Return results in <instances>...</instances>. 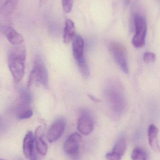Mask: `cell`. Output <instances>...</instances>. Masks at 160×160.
I'll use <instances>...</instances> for the list:
<instances>
[{"label": "cell", "instance_id": "cell-14", "mask_svg": "<svg viewBox=\"0 0 160 160\" xmlns=\"http://www.w3.org/2000/svg\"><path fill=\"white\" fill-rule=\"evenodd\" d=\"M5 34L8 41L14 46L21 45L24 41L23 36L11 27H7Z\"/></svg>", "mask_w": 160, "mask_h": 160}, {"label": "cell", "instance_id": "cell-4", "mask_svg": "<svg viewBox=\"0 0 160 160\" xmlns=\"http://www.w3.org/2000/svg\"><path fill=\"white\" fill-rule=\"evenodd\" d=\"M110 51L121 70L128 74L129 72L126 51L125 47L118 42H111L109 45Z\"/></svg>", "mask_w": 160, "mask_h": 160}, {"label": "cell", "instance_id": "cell-25", "mask_svg": "<svg viewBox=\"0 0 160 160\" xmlns=\"http://www.w3.org/2000/svg\"><path fill=\"white\" fill-rule=\"evenodd\" d=\"M131 0H123L124 4L126 6H128L129 5L130 3Z\"/></svg>", "mask_w": 160, "mask_h": 160}, {"label": "cell", "instance_id": "cell-10", "mask_svg": "<svg viewBox=\"0 0 160 160\" xmlns=\"http://www.w3.org/2000/svg\"><path fill=\"white\" fill-rule=\"evenodd\" d=\"M44 128L42 126H39L35 132L34 142L36 149L37 152L42 156H45L48 151V146L47 143L43 139Z\"/></svg>", "mask_w": 160, "mask_h": 160}, {"label": "cell", "instance_id": "cell-26", "mask_svg": "<svg viewBox=\"0 0 160 160\" xmlns=\"http://www.w3.org/2000/svg\"><path fill=\"white\" fill-rule=\"evenodd\" d=\"M0 160H4L2 159H0Z\"/></svg>", "mask_w": 160, "mask_h": 160}, {"label": "cell", "instance_id": "cell-8", "mask_svg": "<svg viewBox=\"0 0 160 160\" xmlns=\"http://www.w3.org/2000/svg\"><path fill=\"white\" fill-rule=\"evenodd\" d=\"M66 121L64 118H58L51 126L47 133V139L49 142H56L63 135L65 128Z\"/></svg>", "mask_w": 160, "mask_h": 160}, {"label": "cell", "instance_id": "cell-18", "mask_svg": "<svg viewBox=\"0 0 160 160\" xmlns=\"http://www.w3.org/2000/svg\"><path fill=\"white\" fill-rule=\"evenodd\" d=\"M147 158L148 156L146 151L141 148H135L132 153V160H147Z\"/></svg>", "mask_w": 160, "mask_h": 160}, {"label": "cell", "instance_id": "cell-24", "mask_svg": "<svg viewBox=\"0 0 160 160\" xmlns=\"http://www.w3.org/2000/svg\"><path fill=\"white\" fill-rule=\"evenodd\" d=\"M89 98H90L91 99H92V100L94 101L95 102H98L100 101L99 99L98 98H97L95 97H94L93 95H89Z\"/></svg>", "mask_w": 160, "mask_h": 160}, {"label": "cell", "instance_id": "cell-23", "mask_svg": "<svg viewBox=\"0 0 160 160\" xmlns=\"http://www.w3.org/2000/svg\"><path fill=\"white\" fill-rule=\"evenodd\" d=\"M105 158L107 160H121L122 158L112 152L107 153Z\"/></svg>", "mask_w": 160, "mask_h": 160}, {"label": "cell", "instance_id": "cell-6", "mask_svg": "<svg viewBox=\"0 0 160 160\" xmlns=\"http://www.w3.org/2000/svg\"><path fill=\"white\" fill-rule=\"evenodd\" d=\"M78 130L84 135H89L94 129V121L92 116L87 111H83L77 123Z\"/></svg>", "mask_w": 160, "mask_h": 160}, {"label": "cell", "instance_id": "cell-15", "mask_svg": "<svg viewBox=\"0 0 160 160\" xmlns=\"http://www.w3.org/2000/svg\"><path fill=\"white\" fill-rule=\"evenodd\" d=\"M19 0H6L1 8V13L5 17L13 14L18 7Z\"/></svg>", "mask_w": 160, "mask_h": 160}, {"label": "cell", "instance_id": "cell-16", "mask_svg": "<svg viewBox=\"0 0 160 160\" xmlns=\"http://www.w3.org/2000/svg\"><path fill=\"white\" fill-rule=\"evenodd\" d=\"M126 150V141L124 135H121L117 139L113 148V153L122 158Z\"/></svg>", "mask_w": 160, "mask_h": 160}, {"label": "cell", "instance_id": "cell-13", "mask_svg": "<svg viewBox=\"0 0 160 160\" xmlns=\"http://www.w3.org/2000/svg\"><path fill=\"white\" fill-rule=\"evenodd\" d=\"M76 36V28L74 22L70 19H67L65 22L63 40L65 44H68Z\"/></svg>", "mask_w": 160, "mask_h": 160}, {"label": "cell", "instance_id": "cell-21", "mask_svg": "<svg viewBox=\"0 0 160 160\" xmlns=\"http://www.w3.org/2000/svg\"><path fill=\"white\" fill-rule=\"evenodd\" d=\"M73 0H62L63 9L66 13L71 12L73 7Z\"/></svg>", "mask_w": 160, "mask_h": 160}, {"label": "cell", "instance_id": "cell-3", "mask_svg": "<svg viewBox=\"0 0 160 160\" xmlns=\"http://www.w3.org/2000/svg\"><path fill=\"white\" fill-rule=\"evenodd\" d=\"M135 33L132 38V44L134 48H140L145 44L146 36L147 32V25L145 18L140 14L134 16Z\"/></svg>", "mask_w": 160, "mask_h": 160}, {"label": "cell", "instance_id": "cell-12", "mask_svg": "<svg viewBox=\"0 0 160 160\" xmlns=\"http://www.w3.org/2000/svg\"><path fill=\"white\" fill-rule=\"evenodd\" d=\"M158 132V129L155 125L152 124L149 126L147 132L148 142L152 149L156 152H159L160 150Z\"/></svg>", "mask_w": 160, "mask_h": 160}, {"label": "cell", "instance_id": "cell-11", "mask_svg": "<svg viewBox=\"0 0 160 160\" xmlns=\"http://www.w3.org/2000/svg\"><path fill=\"white\" fill-rule=\"evenodd\" d=\"M84 42L83 39L80 35H77L73 38L72 43L73 56L77 62L85 59L84 55Z\"/></svg>", "mask_w": 160, "mask_h": 160}, {"label": "cell", "instance_id": "cell-20", "mask_svg": "<svg viewBox=\"0 0 160 160\" xmlns=\"http://www.w3.org/2000/svg\"><path fill=\"white\" fill-rule=\"evenodd\" d=\"M21 102L30 105L32 101V97L28 91L25 89L22 90L21 92Z\"/></svg>", "mask_w": 160, "mask_h": 160}, {"label": "cell", "instance_id": "cell-7", "mask_svg": "<svg viewBox=\"0 0 160 160\" xmlns=\"http://www.w3.org/2000/svg\"><path fill=\"white\" fill-rule=\"evenodd\" d=\"M82 138L81 136L77 132L71 134L64 144V149L65 152L72 157L77 156L79 152Z\"/></svg>", "mask_w": 160, "mask_h": 160}, {"label": "cell", "instance_id": "cell-1", "mask_svg": "<svg viewBox=\"0 0 160 160\" xmlns=\"http://www.w3.org/2000/svg\"><path fill=\"white\" fill-rule=\"evenodd\" d=\"M104 95L112 112L116 115L122 114L126 108V101L121 84L116 80L108 81L105 85Z\"/></svg>", "mask_w": 160, "mask_h": 160}, {"label": "cell", "instance_id": "cell-17", "mask_svg": "<svg viewBox=\"0 0 160 160\" xmlns=\"http://www.w3.org/2000/svg\"><path fill=\"white\" fill-rule=\"evenodd\" d=\"M33 115V112L30 108V105L21 102L17 110V116L18 119H28L32 117Z\"/></svg>", "mask_w": 160, "mask_h": 160}, {"label": "cell", "instance_id": "cell-2", "mask_svg": "<svg viewBox=\"0 0 160 160\" xmlns=\"http://www.w3.org/2000/svg\"><path fill=\"white\" fill-rule=\"evenodd\" d=\"M26 50L23 46H15L8 54V66L16 82L22 79L25 72Z\"/></svg>", "mask_w": 160, "mask_h": 160}, {"label": "cell", "instance_id": "cell-9", "mask_svg": "<svg viewBox=\"0 0 160 160\" xmlns=\"http://www.w3.org/2000/svg\"><path fill=\"white\" fill-rule=\"evenodd\" d=\"M34 137L32 131L26 133L23 139V152L26 158L29 160H38L34 149Z\"/></svg>", "mask_w": 160, "mask_h": 160}, {"label": "cell", "instance_id": "cell-22", "mask_svg": "<svg viewBox=\"0 0 160 160\" xmlns=\"http://www.w3.org/2000/svg\"><path fill=\"white\" fill-rule=\"evenodd\" d=\"M156 60V54L153 52H146L144 54L143 60L146 63H152Z\"/></svg>", "mask_w": 160, "mask_h": 160}, {"label": "cell", "instance_id": "cell-5", "mask_svg": "<svg viewBox=\"0 0 160 160\" xmlns=\"http://www.w3.org/2000/svg\"><path fill=\"white\" fill-rule=\"evenodd\" d=\"M31 73L34 76L37 82H39L45 87H48L49 85L48 70L44 62L39 56L35 59L34 67Z\"/></svg>", "mask_w": 160, "mask_h": 160}, {"label": "cell", "instance_id": "cell-19", "mask_svg": "<svg viewBox=\"0 0 160 160\" xmlns=\"http://www.w3.org/2000/svg\"><path fill=\"white\" fill-rule=\"evenodd\" d=\"M77 63L79 67V70L82 75L84 78H88L89 76V69L85 59L80 62H77Z\"/></svg>", "mask_w": 160, "mask_h": 160}]
</instances>
